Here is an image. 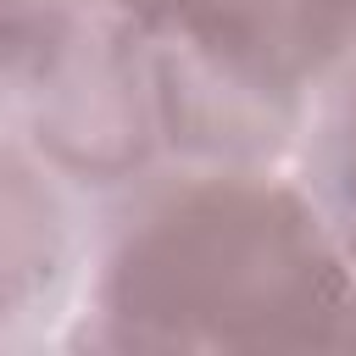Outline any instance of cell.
Returning <instances> with one entry per match:
<instances>
[{
  "label": "cell",
  "mask_w": 356,
  "mask_h": 356,
  "mask_svg": "<svg viewBox=\"0 0 356 356\" xmlns=\"http://www.w3.org/2000/svg\"><path fill=\"white\" fill-rule=\"evenodd\" d=\"M122 6H139V11H156V6H178V0H122Z\"/></svg>",
  "instance_id": "3"
},
{
  "label": "cell",
  "mask_w": 356,
  "mask_h": 356,
  "mask_svg": "<svg viewBox=\"0 0 356 356\" xmlns=\"http://www.w3.org/2000/svg\"><path fill=\"white\" fill-rule=\"evenodd\" d=\"M339 261L284 189L222 184L150 217L117 256L111 306L139 345H312L339 317Z\"/></svg>",
  "instance_id": "1"
},
{
  "label": "cell",
  "mask_w": 356,
  "mask_h": 356,
  "mask_svg": "<svg viewBox=\"0 0 356 356\" xmlns=\"http://www.w3.org/2000/svg\"><path fill=\"white\" fill-rule=\"evenodd\" d=\"M189 61L239 100L284 106L356 22V0H178Z\"/></svg>",
  "instance_id": "2"
}]
</instances>
